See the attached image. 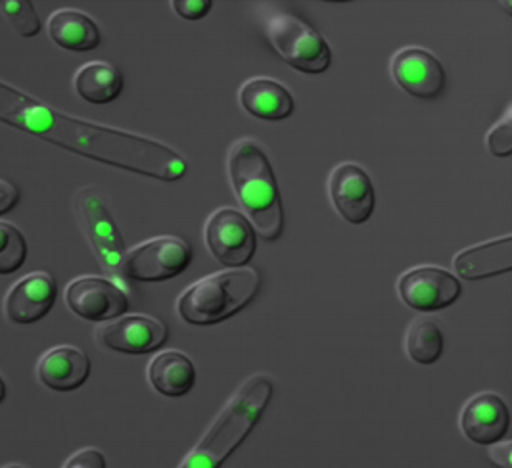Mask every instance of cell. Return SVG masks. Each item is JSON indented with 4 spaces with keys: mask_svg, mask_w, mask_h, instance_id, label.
<instances>
[{
    "mask_svg": "<svg viewBox=\"0 0 512 468\" xmlns=\"http://www.w3.org/2000/svg\"><path fill=\"white\" fill-rule=\"evenodd\" d=\"M453 267L457 275L466 281H482L495 275L511 273L512 236L466 248L457 254Z\"/></svg>",
    "mask_w": 512,
    "mask_h": 468,
    "instance_id": "17",
    "label": "cell"
},
{
    "mask_svg": "<svg viewBox=\"0 0 512 468\" xmlns=\"http://www.w3.org/2000/svg\"><path fill=\"white\" fill-rule=\"evenodd\" d=\"M489 154L497 158H507L512 154V119L511 112L503 117L488 133Z\"/></svg>",
    "mask_w": 512,
    "mask_h": 468,
    "instance_id": "25",
    "label": "cell"
},
{
    "mask_svg": "<svg viewBox=\"0 0 512 468\" xmlns=\"http://www.w3.org/2000/svg\"><path fill=\"white\" fill-rule=\"evenodd\" d=\"M273 392L275 384L269 376L248 378L179 468L221 467L234 449L250 436L273 398Z\"/></svg>",
    "mask_w": 512,
    "mask_h": 468,
    "instance_id": "3",
    "label": "cell"
},
{
    "mask_svg": "<svg viewBox=\"0 0 512 468\" xmlns=\"http://www.w3.org/2000/svg\"><path fill=\"white\" fill-rule=\"evenodd\" d=\"M489 461L497 468H512V444L511 440H499L489 445Z\"/></svg>",
    "mask_w": 512,
    "mask_h": 468,
    "instance_id": "28",
    "label": "cell"
},
{
    "mask_svg": "<svg viewBox=\"0 0 512 468\" xmlns=\"http://www.w3.org/2000/svg\"><path fill=\"white\" fill-rule=\"evenodd\" d=\"M0 121L100 164L117 167L129 154V139L123 131L68 117L2 81Z\"/></svg>",
    "mask_w": 512,
    "mask_h": 468,
    "instance_id": "1",
    "label": "cell"
},
{
    "mask_svg": "<svg viewBox=\"0 0 512 468\" xmlns=\"http://www.w3.org/2000/svg\"><path fill=\"white\" fill-rule=\"evenodd\" d=\"M511 428V413L501 396L480 392L466 401L461 430L472 444L491 445L503 440Z\"/></svg>",
    "mask_w": 512,
    "mask_h": 468,
    "instance_id": "14",
    "label": "cell"
},
{
    "mask_svg": "<svg viewBox=\"0 0 512 468\" xmlns=\"http://www.w3.org/2000/svg\"><path fill=\"white\" fill-rule=\"evenodd\" d=\"M4 398H6V384H4V380L0 376V403L4 401Z\"/></svg>",
    "mask_w": 512,
    "mask_h": 468,
    "instance_id": "30",
    "label": "cell"
},
{
    "mask_svg": "<svg viewBox=\"0 0 512 468\" xmlns=\"http://www.w3.org/2000/svg\"><path fill=\"white\" fill-rule=\"evenodd\" d=\"M261 25L271 47L294 70L319 75L330 68L332 52L325 37L298 16L275 6H261Z\"/></svg>",
    "mask_w": 512,
    "mask_h": 468,
    "instance_id": "5",
    "label": "cell"
},
{
    "mask_svg": "<svg viewBox=\"0 0 512 468\" xmlns=\"http://www.w3.org/2000/svg\"><path fill=\"white\" fill-rule=\"evenodd\" d=\"M48 37L54 45L71 52H87L100 45V29L85 12L62 8L48 18Z\"/></svg>",
    "mask_w": 512,
    "mask_h": 468,
    "instance_id": "19",
    "label": "cell"
},
{
    "mask_svg": "<svg viewBox=\"0 0 512 468\" xmlns=\"http://www.w3.org/2000/svg\"><path fill=\"white\" fill-rule=\"evenodd\" d=\"M2 468H25V467H22V465H6V467H2Z\"/></svg>",
    "mask_w": 512,
    "mask_h": 468,
    "instance_id": "31",
    "label": "cell"
},
{
    "mask_svg": "<svg viewBox=\"0 0 512 468\" xmlns=\"http://www.w3.org/2000/svg\"><path fill=\"white\" fill-rule=\"evenodd\" d=\"M20 202V190L16 185H12L10 181L0 179V215L8 213L12 208H16V204Z\"/></svg>",
    "mask_w": 512,
    "mask_h": 468,
    "instance_id": "29",
    "label": "cell"
},
{
    "mask_svg": "<svg viewBox=\"0 0 512 468\" xmlns=\"http://www.w3.org/2000/svg\"><path fill=\"white\" fill-rule=\"evenodd\" d=\"M405 350L411 361L419 365H434L443 353L442 328L430 317H417L407 328Z\"/></svg>",
    "mask_w": 512,
    "mask_h": 468,
    "instance_id": "22",
    "label": "cell"
},
{
    "mask_svg": "<svg viewBox=\"0 0 512 468\" xmlns=\"http://www.w3.org/2000/svg\"><path fill=\"white\" fill-rule=\"evenodd\" d=\"M240 104L252 116L267 121L286 119L294 112V96L279 81L265 77L250 79L242 85Z\"/></svg>",
    "mask_w": 512,
    "mask_h": 468,
    "instance_id": "18",
    "label": "cell"
},
{
    "mask_svg": "<svg viewBox=\"0 0 512 468\" xmlns=\"http://www.w3.org/2000/svg\"><path fill=\"white\" fill-rule=\"evenodd\" d=\"M204 238L211 256L233 269L246 267L256 254V231L250 219L234 208H221L211 213Z\"/></svg>",
    "mask_w": 512,
    "mask_h": 468,
    "instance_id": "8",
    "label": "cell"
},
{
    "mask_svg": "<svg viewBox=\"0 0 512 468\" xmlns=\"http://www.w3.org/2000/svg\"><path fill=\"white\" fill-rule=\"evenodd\" d=\"M261 275L254 267L221 271L194 282L177 302V311L190 325H217L231 319L257 296Z\"/></svg>",
    "mask_w": 512,
    "mask_h": 468,
    "instance_id": "4",
    "label": "cell"
},
{
    "mask_svg": "<svg viewBox=\"0 0 512 468\" xmlns=\"http://www.w3.org/2000/svg\"><path fill=\"white\" fill-rule=\"evenodd\" d=\"M390 70L397 85L420 100H434L442 96L447 85L442 62L424 48L399 50L392 58Z\"/></svg>",
    "mask_w": 512,
    "mask_h": 468,
    "instance_id": "12",
    "label": "cell"
},
{
    "mask_svg": "<svg viewBox=\"0 0 512 468\" xmlns=\"http://www.w3.org/2000/svg\"><path fill=\"white\" fill-rule=\"evenodd\" d=\"M192 261V246L181 236L152 238L123 259L125 279L135 282L169 281L185 273Z\"/></svg>",
    "mask_w": 512,
    "mask_h": 468,
    "instance_id": "7",
    "label": "cell"
},
{
    "mask_svg": "<svg viewBox=\"0 0 512 468\" xmlns=\"http://www.w3.org/2000/svg\"><path fill=\"white\" fill-rule=\"evenodd\" d=\"M211 6H213V4H211L210 0H175V2H173L175 12H177L181 18L192 20V22L202 20L204 16H208Z\"/></svg>",
    "mask_w": 512,
    "mask_h": 468,
    "instance_id": "27",
    "label": "cell"
},
{
    "mask_svg": "<svg viewBox=\"0 0 512 468\" xmlns=\"http://www.w3.org/2000/svg\"><path fill=\"white\" fill-rule=\"evenodd\" d=\"M328 194L336 211L351 225H363L373 215V181L361 165L346 162L334 167L328 179Z\"/></svg>",
    "mask_w": 512,
    "mask_h": 468,
    "instance_id": "11",
    "label": "cell"
},
{
    "mask_svg": "<svg viewBox=\"0 0 512 468\" xmlns=\"http://www.w3.org/2000/svg\"><path fill=\"white\" fill-rule=\"evenodd\" d=\"M399 296L415 311H440L455 304L463 286L455 275L436 265H420L405 271L397 281Z\"/></svg>",
    "mask_w": 512,
    "mask_h": 468,
    "instance_id": "9",
    "label": "cell"
},
{
    "mask_svg": "<svg viewBox=\"0 0 512 468\" xmlns=\"http://www.w3.org/2000/svg\"><path fill=\"white\" fill-rule=\"evenodd\" d=\"M66 304L85 321H110L129 309V298L116 282L79 277L66 288Z\"/></svg>",
    "mask_w": 512,
    "mask_h": 468,
    "instance_id": "13",
    "label": "cell"
},
{
    "mask_svg": "<svg viewBox=\"0 0 512 468\" xmlns=\"http://www.w3.org/2000/svg\"><path fill=\"white\" fill-rule=\"evenodd\" d=\"M169 330L160 319L148 315H121L116 321L96 328V342L108 350L142 355L160 350Z\"/></svg>",
    "mask_w": 512,
    "mask_h": 468,
    "instance_id": "10",
    "label": "cell"
},
{
    "mask_svg": "<svg viewBox=\"0 0 512 468\" xmlns=\"http://www.w3.org/2000/svg\"><path fill=\"white\" fill-rule=\"evenodd\" d=\"M91 361L87 353L75 346H58L48 350L37 365L39 380L56 392H73L87 382Z\"/></svg>",
    "mask_w": 512,
    "mask_h": 468,
    "instance_id": "16",
    "label": "cell"
},
{
    "mask_svg": "<svg viewBox=\"0 0 512 468\" xmlns=\"http://www.w3.org/2000/svg\"><path fill=\"white\" fill-rule=\"evenodd\" d=\"M62 468H106V457L96 447H83L75 451Z\"/></svg>",
    "mask_w": 512,
    "mask_h": 468,
    "instance_id": "26",
    "label": "cell"
},
{
    "mask_svg": "<svg viewBox=\"0 0 512 468\" xmlns=\"http://www.w3.org/2000/svg\"><path fill=\"white\" fill-rule=\"evenodd\" d=\"M27 259V242L20 229L0 221V275H10L22 269Z\"/></svg>",
    "mask_w": 512,
    "mask_h": 468,
    "instance_id": "23",
    "label": "cell"
},
{
    "mask_svg": "<svg viewBox=\"0 0 512 468\" xmlns=\"http://www.w3.org/2000/svg\"><path fill=\"white\" fill-rule=\"evenodd\" d=\"M0 12L10 27L24 39L39 35L41 20L35 12V6L27 0H2Z\"/></svg>",
    "mask_w": 512,
    "mask_h": 468,
    "instance_id": "24",
    "label": "cell"
},
{
    "mask_svg": "<svg viewBox=\"0 0 512 468\" xmlns=\"http://www.w3.org/2000/svg\"><path fill=\"white\" fill-rule=\"evenodd\" d=\"M77 94L91 104H110L123 91V75L108 62H89L75 73Z\"/></svg>",
    "mask_w": 512,
    "mask_h": 468,
    "instance_id": "21",
    "label": "cell"
},
{
    "mask_svg": "<svg viewBox=\"0 0 512 468\" xmlns=\"http://www.w3.org/2000/svg\"><path fill=\"white\" fill-rule=\"evenodd\" d=\"M73 211L102 271L116 284H125V244L98 190L94 187L81 188L73 198Z\"/></svg>",
    "mask_w": 512,
    "mask_h": 468,
    "instance_id": "6",
    "label": "cell"
},
{
    "mask_svg": "<svg viewBox=\"0 0 512 468\" xmlns=\"http://www.w3.org/2000/svg\"><path fill=\"white\" fill-rule=\"evenodd\" d=\"M148 382L167 398L187 396L196 382L194 363L181 351H163L148 365Z\"/></svg>",
    "mask_w": 512,
    "mask_h": 468,
    "instance_id": "20",
    "label": "cell"
},
{
    "mask_svg": "<svg viewBox=\"0 0 512 468\" xmlns=\"http://www.w3.org/2000/svg\"><path fill=\"white\" fill-rule=\"evenodd\" d=\"M58 294L56 281L48 273H31L16 282L4 302L6 317L18 325H31L41 321L52 309Z\"/></svg>",
    "mask_w": 512,
    "mask_h": 468,
    "instance_id": "15",
    "label": "cell"
},
{
    "mask_svg": "<svg viewBox=\"0 0 512 468\" xmlns=\"http://www.w3.org/2000/svg\"><path fill=\"white\" fill-rule=\"evenodd\" d=\"M229 177L256 234L267 242L280 238L284 211L279 185L261 142L250 137L234 142L229 150Z\"/></svg>",
    "mask_w": 512,
    "mask_h": 468,
    "instance_id": "2",
    "label": "cell"
}]
</instances>
